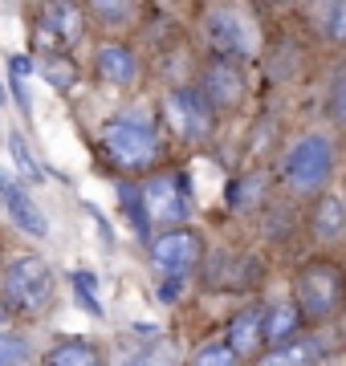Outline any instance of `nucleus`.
Segmentation results:
<instances>
[{
	"label": "nucleus",
	"mask_w": 346,
	"mask_h": 366,
	"mask_svg": "<svg viewBox=\"0 0 346 366\" xmlns=\"http://www.w3.org/2000/svg\"><path fill=\"white\" fill-rule=\"evenodd\" d=\"M57 301V273L37 252H16L0 264V310L21 322H37Z\"/></svg>",
	"instance_id": "nucleus-1"
},
{
	"label": "nucleus",
	"mask_w": 346,
	"mask_h": 366,
	"mask_svg": "<svg viewBox=\"0 0 346 366\" xmlns=\"http://www.w3.org/2000/svg\"><path fill=\"white\" fill-rule=\"evenodd\" d=\"M98 139H102V151L110 163L119 171H131V175L155 167V159L163 155V139L143 110H127V114L110 118Z\"/></svg>",
	"instance_id": "nucleus-2"
},
{
	"label": "nucleus",
	"mask_w": 346,
	"mask_h": 366,
	"mask_svg": "<svg viewBox=\"0 0 346 366\" xmlns=\"http://www.w3.org/2000/svg\"><path fill=\"white\" fill-rule=\"evenodd\" d=\"M293 293L306 322H330L342 310V273L334 261H306L293 277Z\"/></svg>",
	"instance_id": "nucleus-3"
},
{
	"label": "nucleus",
	"mask_w": 346,
	"mask_h": 366,
	"mask_svg": "<svg viewBox=\"0 0 346 366\" xmlns=\"http://www.w3.org/2000/svg\"><path fill=\"white\" fill-rule=\"evenodd\" d=\"M334 171V143L330 134H306V139H297V143L285 151L281 159V179L290 192H318L322 183L330 179Z\"/></svg>",
	"instance_id": "nucleus-4"
},
{
	"label": "nucleus",
	"mask_w": 346,
	"mask_h": 366,
	"mask_svg": "<svg viewBox=\"0 0 346 366\" xmlns=\"http://www.w3.org/2000/svg\"><path fill=\"white\" fill-rule=\"evenodd\" d=\"M147 252H151V264L159 269V277H192L196 273V264H200L204 257V240L196 228H187V224H179V228H163L151 244H147Z\"/></svg>",
	"instance_id": "nucleus-5"
},
{
	"label": "nucleus",
	"mask_w": 346,
	"mask_h": 366,
	"mask_svg": "<svg viewBox=\"0 0 346 366\" xmlns=\"http://www.w3.org/2000/svg\"><path fill=\"white\" fill-rule=\"evenodd\" d=\"M167 122L179 139H192V143H204L216 127V106L208 102V94L200 86H179V90L167 94Z\"/></svg>",
	"instance_id": "nucleus-6"
},
{
	"label": "nucleus",
	"mask_w": 346,
	"mask_h": 366,
	"mask_svg": "<svg viewBox=\"0 0 346 366\" xmlns=\"http://www.w3.org/2000/svg\"><path fill=\"white\" fill-rule=\"evenodd\" d=\"M143 204L151 224L163 228H179L192 216V196H187V179L184 175H151L143 183Z\"/></svg>",
	"instance_id": "nucleus-7"
},
{
	"label": "nucleus",
	"mask_w": 346,
	"mask_h": 366,
	"mask_svg": "<svg viewBox=\"0 0 346 366\" xmlns=\"http://www.w3.org/2000/svg\"><path fill=\"white\" fill-rule=\"evenodd\" d=\"M204 37L216 49V57H237L240 61V57L253 53V29L232 4H220L204 16Z\"/></svg>",
	"instance_id": "nucleus-8"
},
{
	"label": "nucleus",
	"mask_w": 346,
	"mask_h": 366,
	"mask_svg": "<svg viewBox=\"0 0 346 366\" xmlns=\"http://www.w3.org/2000/svg\"><path fill=\"white\" fill-rule=\"evenodd\" d=\"M86 33V13H81L74 0H49L37 16V37L45 49L54 53H66L74 49Z\"/></svg>",
	"instance_id": "nucleus-9"
},
{
	"label": "nucleus",
	"mask_w": 346,
	"mask_h": 366,
	"mask_svg": "<svg viewBox=\"0 0 346 366\" xmlns=\"http://www.w3.org/2000/svg\"><path fill=\"white\" fill-rule=\"evenodd\" d=\"M204 94H208V102L216 110H228V106H237L244 98V74H240L237 57H212L208 69H204Z\"/></svg>",
	"instance_id": "nucleus-10"
},
{
	"label": "nucleus",
	"mask_w": 346,
	"mask_h": 366,
	"mask_svg": "<svg viewBox=\"0 0 346 366\" xmlns=\"http://www.w3.org/2000/svg\"><path fill=\"white\" fill-rule=\"evenodd\" d=\"M0 196H4V208H9L13 224L25 236H33V240H45V236H49V220H45V212L37 208V199L29 196L21 183H13V179H4V175H0Z\"/></svg>",
	"instance_id": "nucleus-11"
},
{
	"label": "nucleus",
	"mask_w": 346,
	"mask_h": 366,
	"mask_svg": "<svg viewBox=\"0 0 346 366\" xmlns=\"http://www.w3.org/2000/svg\"><path fill=\"white\" fill-rule=\"evenodd\" d=\"M94 74L107 81V86H131L139 78V57L131 45L122 41H107L102 49L94 53Z\"/></svg>",
	"instance_id": "nucleus-12"
},
{
	"label": "nucleus",
	"mask_w": 346,
	"mask_h": 366,
	"mask_svg": "<svg viewBox=\"0 0 346 366\" xmlns=\"http://www.w3.org/2000/svg\"><path fill=\"white\" fill-rule=\"evenodd\" d=\"M228 346L237 350V358H253L265 350V310L249 305L228 322Z\"/></svg>",
	"instance_id": "nucleus-13"
},
{
	"label": "nucleus",
	"mask_w": 346,
	"mask_h": 366,
	"mask_svg": "<svg viewBox=\"0 0 346 366\" xmlns=\"http://www.w3.org/2000/svg\"><path fill=\"white\" fill-rule=\"evenodd\" d=\"M302 322H306V314H302V305L297 301H269L265 305V346L269 350H277V346H285V342L302 338Z\"/></svg>",
	"instance_id": "nucleus-14"
},
{
	"label": "nucleus",
	"mask_w": 346,
	"mask_h": 366,
	"mask_svg": "<svg viewBox=\"0 0 346 366\" xmlns=\"http://www.w3.org/2000/svg\"><path fill=\"white\" fill-rule=\"evenodd\" d=\"M41 366H110L107 354L98 342H86V338H61L49 346L45 362Z\"/></svg>",
	"instance_id": "nucleus-15"
},
{
	"label": "nucleus",
	"mask_w": 346,
	"mask_h": 366,
	"mask_svg": "<svg viewBox=\"0 0 346 366\" xmlns=\"http://www.w3.org/2000/svg\"><path fill=\"white\" fill-rule=\"evenodd\" d=\"M175 362H179V350H175L167 338H155V334H151L143 346L122 350L114 366H175Z\"/></svg>",
	"instance_id": "nucleus-16"
},
{
	"label": "nucleus",
	"mask_w": 346,
	"mask_h": 366,
	"mask_svg": "<svg viewBox=\"0 0 346 366\" xmlns=\"http://www.w3.org/2000/svg\"><path fill=\"white\" fill-rule=\"evenodd\" d=\"M310 228L318 240H338L346 232V204L338 196H326L314 204V216H310Z\"/></svg>",
	"instance_id": "nucleus-17"
},
{
	"label": "nucleus",
	"mask_w": 346,
	"mask_h": 366,
	"mask_svg": "<svg viewBox=\"0 0 346 366\" xmlns=\"http://www.w3.org/2000/svg\"><path fill=\"white\" fill-rule=\"evenodd\" d=\"M318 354H322L318 338H293L285 346H277V350H269L261 358V366H314Z\"/></svg>",
	"instance_id": "nucleus-18"
},
{
	"label": "nucleus",
	"mask_w": 346,
	"mask_h": 366,
	"mask_svg": "<svg viewBox=\"0 0 346 366\" xmlns=\"http://www.w3.org/2000/svg\"><path fill=\"white\" fill-rule=\"evenodd\" d=\"M119 199H122V212H127L131 224L139 228V236L151 244V216H147V204H143V187H134V183L122 179L119 183Z\"/></svg>",
	"instance_id": "nucleus-19"
},
{
	"label": "nucleus",
	"mask_w": 346,
	"mask_h": 366,
	"mask_svg": "<svg viewBox=\"0 0 346 366\" xmlns=\"http://www.w3.org/2000/svg\"><path fill=\"white\" fill-rule=\"evenodd\" d=\"M265 199V183H261V175H240V179L228 183V204L237 212H249L257 208Z\"/></svg>",
	"instance_id": "nucleus-20"
},
{
	"label": "nucleus",
	"mask_w": 346,
	"mask_h": 366,
	"mask_svg": "<svg viewBox=\"0 0 346 366\" xmlns=\"http://www.w3.org/2000/svg\"><path fill=\"white\" fill-rule=\"evenodd\" d=\"M33 354V342L21 330H0V366H25Z\"/></svg>",
	"instance_id": "nucleus-21"
},
{
	"label": "nucleus",
	"mask_w": 346,
	"mask_h": 366,
	"mask_svg": "<svg viewBox=\"0 0 346 366\" xmlns=\"http://www.w3.org/2000/svg\"><path fill=\"white\" fill-rule=\"evenodd\" d=\"M9 151H13V163H16V171H21V179L37 183L41 175H45V171H41V163L33 159V151H29V143H25V134H21V131L9 134Z\"/></svg>",
	"instance_id": "nucleus-22"
},
{
	"label": "nucleus",
	"mask_w": 346,
	"mask_h": 366,
	"mask_svg": "<svg viewBox=\"0 0 346 366\" xmlns=\"http://www.w3.org/2000/svg\"><path fill=\"white\" fill-rule=\"evenodd\" d=\"M192 366H240V358H237V350H232L228 342H208V346L196 350Z\"/></svg>",
	"instance_id": "nucleus-23"
},
{
	"label": "nucleus",
	"mask_w": 346,
	"mask_h": 366,
	"mask_svg": "<svg viewBox=\"0 0 346 366\" xmlns=\"http://www.w3.org/2000/svg\"><path fill=\"white\" fill-rule=\"evenodd\" d=\"M45 81L57 86V90H69V86H74V66H69L66 53H54V57L45 61Z\"/></svg>",
	"instance_id": "nucleus-24"
},
{
	"label": "nucleus",
	"mask_w": 346,
	"mask_h": 366,
	"mask_svg": "<svg viewBox=\"0 0 346 366\" xmlns=\"http://www.w3.org/2000/svg\"><path fill=\"white\" fill-rule=\"evenodd\" d=\"M74 293H78V305L90 317H102V305L94 297V273H74Z\"/></svg>",
	"instance_id": "nucleus-25"
},
{
	"label": "nucleus",
	"mask_w": 346,
	"mask_h": 366,
	"mask_svg": "<svg viewBox=\"0 0 346 366\" xmlns=\"http://www.w3.org/2000/svg\"><path fill=\"white\" fill-rule=\"evenodd\" d=\"M90 9L102 16L107 25H114V21H127V16H131L134 0H90Z\"/></svg>",
	"instance_id": "nucleus-26"
},
{
	"label": "nucleus",
	"mask_w": 346,
	"mask_h": 366,
	"mask_svg": "<svg viewBox=\"0 0 346 366\" xmlns=\"http://www.w3.org/2000/svg\"><path fill=\"white\" fill-rule=\"evenodd\" d=\"M326 33H330V41L346 45V0H334V4H330V16H326Z\"/></svg>",
	"instance_id": "nucleus-27"
},
{
	"label": "nucleus",
	"mask_w": 346,
	"mask_h": 366,
	"mask_svg": "<svg viewBox=\"0 0 346 366\" xmlns=\"http://www.w3.org/2000/svg\"><path fill=\"white\" fill-rule=\"evenodd\" d=\"M330 114L338 118V122H346V69L334 78V86H330Z\"/></svg>",
	"instance_id": "nucleus-28"
},
{
	"label": "nucleus",
	"mask_w": 346,
	"mask_h": 366,
	"mask_svg": "<svg viewBox=\"0 0 346 366\" xmlns=\"http://www.w3.org/2000/svg\"><path fill=\"white\" fill-rule=\"evenodd\" d=\"M0 106H4V90H0Z\"/></svg>",
	"instance_id": "nucleus-29"
},
{
	"label": "nucleus",
	"mask_w": 346,
	"mask_h": 366,
	"mask_svg": "<svg viewBox=\"0 0 346 366\" xmlns=\"http://www.w3.org/2000/svg\"><path fill=\"white\" fill-rule=\"evenodd\" d=\"M25 366H33V362H25Z\"/></svg>",
	"instance_id": "nucleus-30"
}]
</instances>
